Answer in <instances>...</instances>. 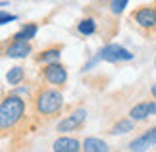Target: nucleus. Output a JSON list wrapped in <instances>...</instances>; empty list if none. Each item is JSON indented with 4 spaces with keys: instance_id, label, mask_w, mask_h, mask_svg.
Returning <instances> with one entry per match:
<instances>
[{
    "instance_id": "f03ea898",
    "label": "nucleus",
    "mask_w": 156,
    "mask_h": 152,
    "mask_svg": "<svg viewBox=\"0 0 156 152\" xmlns=\"http://www.w3.org/2000/svg\"><path fill=\"white\" fill-rule=\"evenodd\" d=\"M35 114L41 118H56L64 108V96L58 87H43L33 96Z\"/></svg>"
},
{
    "instance_id": "0eeeda50",
    "label": "nucleus",
    "mask_w": 156,
    "mask_h": 152,
    "mask_svg": "<svg viewBox=\"0 0 156 152\" xmlns=\"http://www.w3.org/2000/svg\"><path fill=\"white\" fill-rule=\"evenodd\" d=\"M33 52V46L29 41H12L10 44L4 46L6 58H27Z\"/></svg>"
},
{
    "instance_id": "f8f14e48",
    "label": "nucleus",
    "mask_w": 156,
    "mask_h": 152,
    "mask_svg": "<svg viewBox=\"0 0 156 152\" xmlns=\"http://www.w3.org/2000/svg\"><path fill=\"white\" fill-rule=\"evenodd\" d=\"M133 129H135V119L127 118V119H118L116 123L112 125L110 133L112 135H125V133H131Z\"/></svg>"
},
{
    "instance_id": "ddd939ff",
    "label": "nucleus",
    "mask_w": 156,
    "mask_h": 152,
    "mask_svg": "<svg viewBox=\"0 0 156 152\" xmlns=\"http://www.w3.org/2000/svg\"><path fill=\"white\" fill-rule=\"evenodd\" d=\"M83 150H85V152H106L108 150V144L102 141V139L87 137L85 141H83Z\"/></svg>"
},
{
    "instance_id": "4be33fe9",
    "label": "nucleus",
    "mask_w": 156,
    "mask_h": 152,
    "mask_svg": "<svg viewBox=\"0 0 156 152\" xmlns=\"http://www.w3.org/2000/svg\"><path fill=\"white\" fill-rule=\"evenodd\" d=\"M154 65H156V56H154Z\"/></svg>"
},
{
    "instance_id": "f257e3e1",
    "label": "nucleus",
    "mask_w": 156,
    "mask_h": 152,
    "mask_svg": "<svg viewBox=\"0 0 156 152\" xmlns=\"http://www.w3.org/2000/svg\"><path fill=\"white\" fill-rule=\"evenodd\" d=\"M25 98L17 96L16 93L6 94L0 102V131L6 135L8 131H14L25 118Z\"/></svg>"
},
{
    "instance_id": "dca6fc26",
    "label": "nucleus",
    "mask_w": 156,
    "mask_h": 152,
    "mask_svg": "<svg viewBox=\"0 0 156 152\" xmlns=\"http://www.w3.org/2000/svg\"><path fill=\"white\" fill-rule=\"evenodd\" d=\"M127 4H129V0H110L108 2V10H110L112 16H122L125 8H127Z\"/></svg>"
},
{
    "instance_id": "7ed1b4c3",
    "label": "nucleus",
    "mask_w": 156,
    "mask_h": 152,
    "mask_svg": "<svg viewBox=\"0 0 156 152\" xmlns=\"http://www.w3.org/2000/svg\"><path fill=\"white\" fill-rule=\"evenodd\" d=\"M129 21L137 31L145 37H154L156 35V4H143L135 8L129 16Z\"/></svg>"
},
{
    "instance_id": "9b49d317",
    "label": "nucleus",
    "mask_w": 156,
    "mask_h": 152,
    "mask_svg": "<svg viewBox=\"0 0 156 152\" xmlns=\"http://www.w3.org/2000/svg\"><path fill=\"white\" fill-rule=\"evenodd\" d=\"M39 31V23H25L17 33L12 35V41H33L37 37Z\"/></svg>"
},
{
    "instance_id": "5701e85b",
    "label": "nucleus",
    "mask_w": 156,
    "mask_h": 152,
    "mask_svg": "<svg viewBox=\"0 0 156 152\" xmlns=\"http://www.w3.org/2000/svg\"><path fill=\"white\" fill-rule=\"evenodd\" d=\"M154 4H156V2H154Z\"/></svg>"
},
{
    "instance_id": "a211bd4d",
    "label": "nucleus",
    "mask_w": 156,
    "mask_h": 152,
    "mask_svg": "<svg viewBox=\"0 0 156 152\" xmlns=\"http://www.w3.org/2000/svg\"><path fill=\"white\" fill-rule=\"evenodd\" d=\"M16 19H17V16H14V14H8V12H2V14H0V25H6V23L16 21Z\"/></svg>"
},
{
    "instance_id": "aec40b11",
    "label": "nucleus",
    "mask_w": 156,
    "mask_h": 152,
    "mask_svg": "<svg viewBox=\"0 0 156 152\" xmlns=\"http://www.w3.org/2000/svg\"><path fill=\"white\" fill-rule=\"evenodd\" d=\"M148 112H151V115H156V98L148 102Z\"/></svg>"
},
{
    "instance_id": "6ab92c4d",
    "label": "nucleus",
    "mask_w": 156,
    "mask_h": 152,
    "mask_svg": "<svg viewBox=\"0 0 156 152\" xmlns=\"http://www.w3.org/2000/svg\"><path fill=\"white\" fill-rule=\"evenodd\" d=\"M147 137H148V141H151V144H156V127L147 133Z\"/></svg>"
},
{
    "instance_id": "412c9836",
    "label": "nucleus",
    "mask_w": 156,
    "mask_h": 152,
    "mask_svg": "<svg viewBox=\"0 0 156 152\" xmlns=\"http://www.w3.org/2000/svg\"><path fill=\"white\" fill-rule=\"evenodd\" d=\"M151 94H152V98H156V83L151 87Z\"/></svg>"
},
{
    "instance_id": "6e6552de",
    "label": "nucleus",
    "mask_w": 156,
    "mask_h": 152,
    "mask_svg": "<svg viewBox=\"0 0 156 152\" xmlns=\"http://www.w3.org/2000/svg\"><path fill=\"white\" fill-rule=\"evenodd\" d=\"M62 44H52L46 46L44 50H41L37 56H35V62L37 64H52V62H60V56H62Z\"/></svg>"
},
{
    "instance_id": "423d86ee",
    "label": "nucleus",
    "mask_w": 156,
    "mask_h": 152,
    "mask_svg": "<svg viewBox=\"0 0 156 152\" xmlns=\"http://www.w3.org/2000/svg\"><path fill=\"white\" fill-rule=\"evenodd\" d=\"M85 119H87V110H85V108H77V110H73L69 115H66L62 121H58L56 129H58L60 133L77 131V129H81V127H83Z\"/></svg>"
},
{
    "instance_id": "1a4fd4ad",
    "label": "nucleus",
    "mask_w": 156,
    "mask_h": 152,
    "mask_svg": "<svg viewBox=\"0 0 156 152\" xmlns=\"http://www.w3.org/2000/svg\"><path fill=\"white\" fill-rule=\"evenodd\" d=\"M52 150L54 152H77V150H83V143L71 137H60L52 143Z\"/></svg>"
},
{
    "instance_id": "f3484780",
    "label": "nucleus",
    "mask_w": 156,
    "mask_h": 152,
    "mask_svg": "<svg viewBox=\"0 0 156 152\" xmlns=\"http://www.w3.org/2000/svg\"><path fill=\"white\" fill-rule=\"evenodd\" d=\"M148 147H152V144H151V141H148L147 133H145V135H141V137H137L135 141L129 143V150H147Z\"/></svg>"
},
{
    "instance_id": "39448f33",
    "label": "nucleus",
    "mask_w": 156,
    "mask_h": 152,
    "mask_svg": "<svg viewBox=\"0 0 156 152\" xmlns=\"http://www.w3.org/2000/svg\"><path fill=\"white\" fill-rule=\"evenodd\" d=\"M41 77H43V81L46 85H50V87L64 89L66 83H68V69H66V65H62L60 62L44 64L43 69H41Z\"/></svg>"
},
{
    "instance_id": "9d476101",
    "label": "nucleus",
    "mask_w": 156,
    "mask_h": 152,
    "mask_svg": "<svg viewBox=\"0 0 156 152\" xmlns=\"http://www.w3.org/2000/svg\"><path fill=\"white\" fill-rule=\"evenodd\" d=\"M97 31H98V23H97L94 17H83V19H79V23H77V33H79L81 37H93Z\"/></svg>"
},
{
    "instance_id": "20e7f679",
    "label": "nucleus",
    "mask_w": 156,
    "mask_h": 152,
    "mask_svg": "<svg viewBox=\"0 0 156 152\" xmlns=\"http://www.w3.org/2000/svg\"><path fill=\"white\" fill-rule=\"evenodd\" d=\"M98 60L102 62H110V64H122V62H131L135 58V54L127 50L122 44H116V42H110V44H104L97 54Z\"/></svg>"
},
{
    "instance_id": "4468645a",
    "label": "nucleus",
    "mask_w": 156,
    "mask_h": 152,
    "mask_svg": "<svg viewBox=\"0 0 156 152\" xmlns=\"http://www.w3.org/2000/svg\"><path fill=\"white\" fill-rule=\"evenodd\" d=\"M23 79H25V69H23L21 65H14V68L6 73V81H8V85H12V87H20L23 83Z\"/></svg>"
},
{
    "instance_id": "2eb2a0df",
    "label": "nucleus",
    "mask_w": 156,
    "mask_h": 152,
    "mask_svg": "<svg viewBox=\"0 0 156 152\" xmlns=\"http://www.w3.org/2000/svg\"><path fill=\"white\" fill-rule=\"evenodd\" d=\"M148 115H151V112H148V102H139V104H135L129 110V118L135 119V121H145Z\"/></svg>"
}]
</instances>
